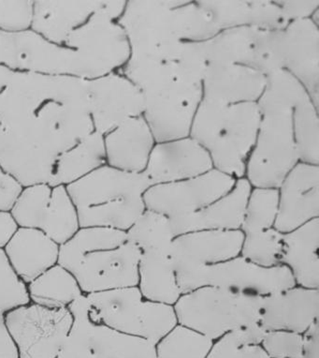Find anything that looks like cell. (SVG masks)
I'll list each match as a JSON object with an SVG mask.
<instances>
[{
    "mask_svg": "<svg viewBox=\"0 0 319 358\" xmlns=\"http://www.w3.org/2000/svg\"><path fill=\"white\" fill-rule=\"evenodd\" d=\"M0 167L23 188L50 184L59 157L94 131L87 80L13 71L0 92Z\"/></svg>",
    "mask_w": 319,
    "mask_h": 358,
    "instance_id": "6da1fadb",
    "label": "cell"
},
{
    "mask_svg": "<svg viewBox=\"0 0 319 358\" xmlns=\"http://www.w3.org/2000/svg\"><path fill=\"white\" fill-rule=\"evenodd\" d=\"M260 121L257 103L223 106L202 100L189 136L207 150L214 169L244 178Z\"/></svg>",
    "mask_w": 319,
    "mask_h": 358,
    "instance_id": "7a4b0ae2",
    "label": "cell"
},
{
    "mask_svg": "<svg viewBox=\"0 0 319 358\" xmlns=\"http://www.w3.org/2000/svg\"><path fill=\"white\" fill-rule=\"evenodd\" d=\"M261 299L216 286H203L181 294L173 308L179 324L214 341L233 330L258 324Z\"/></svg>",
    "mask_w": 319,
    "mask_h": 358,
    "instance_id": "3957f363",
    "label": "cell"
},
{
    "mask_svg": "<svg viewBox=\"0 0 319 358\" xmlns=\"http://www.w3.org/2000/svg\"><path fill=\"white\" fill-rule=\"evenodd\" d=\"M90 320L156 344L178 324L173 306L144 299L137 286L85 294Z\"/></svg>",
    "mask_w": 319,
    "mask_h": 358,
    "instance_id": "277c9868",
    "label": "cell"
},
{
    "mask_svg": "<svg viewBox=\"0 0 319 358\" xmlns=\"http://www.w3.org/2000/svg\"><path fill=\"white\" fill-rule=\"evenodd\" d=\"M0 65L13 71L85 80L103 76L81 52L51 43L32 29L20 32L0 30Z\"/></svg>",
    "mask_w": 319,
    "mask_h": 358,
    "instance_id": "5b68a950",
    "label": "cell"
},
{
    "mask_svg": "<svg viewBox=\"0 0 319 358\" xmlns=\"http://www.w3.org/2000/svg\"><path fill=\"white\" fill-rule=\"evenodd\" d=\"M181 294L203 286H216L237 293L265 296L296 285L287 266L263 267L241 255L216 264L176 272Z\"/></svg>",
    "mask_w": 319,
    "mask_h": 358,
    "instance_id": "8992f818",
    "label": "cell"
},
{
    "mask_svg": "<svg viewBox=\"0 0 319 358\" xmlns=\"http://www.w3.org/2000/svg\"><path fill=\"white\" fill-rule=\"evenodd\" d=\"M294 142L292 112L261 115L244 178L252 188L279 189L299 164Z\"/></svg>",
    "mask_w": 319,
    "mask_h": 358,
    "instance_id": "52a82bcc",
    "label": "cell"
},
{
    "mask_svg": "<svg viewBox=\"0 0 319 358\" xmlns=\"http://www.w3.org/2000/svg\"><path fill=\"white\" fill-rule=\"evenodd\" d=\"M4 316L19 358H57L73 324L68 308L49 310L32 303Z\"/></svg>",
    "mask_w": 319,
    "mask_h": 358,
    "instance_id": "ba28073f",
    "label": "cell"
},
{
    "mask_svg": "<svg viewBox=\"0 0 319 358\" xmlns=\"http://www.w3.org/2000/svg\"><path fill=\"white\" fill-rule=\"evenodd\" d=\"M144 117L156 143L189 136L195 114L202 101L200 83L175 80L145 93Z\"/></svg>",
    "mask_w": 319,
    "mask_h": 358,
    "instance_id": "9c48e42d",
    "label": "cell"
},
{
    "mask_svg": "<svg viewBox=\"0 0 319 358\" xmlns=\"http://www.w3.org/2000/svg\"><path fill=\"white\" fill-rule=\"evenodd\" d=\"M178 0L126 1L118 24L125 30L131 55L148 53L183 41Z\"/></svg>",
    "mask_w": 319,
    "mask_h": 358,
    "instance_id": "30bf717a",
    "label": "cell"
},
{
    "mask_svg": "<svg viewBox=\"0 0 319 358\" xmlns=\"http://www.w3.org/2000/svg\"><path fill=\"white\" fill-rule=\"evenodd\" d=\"M237 179L212 169L195 178L150 187L142 199L145 208L170 219L188 216L224 196Z\"/></svg>",
    "mask_w": 319,
    "mask_h": 358,
    "instance_id": "8fae6325",
    "label": "cell"
},
{
    "mask_svg": "<svg viewBox=\"0 0 319 358\" xmlns=\"http://www.w3.org/2000/svg\"><path fill=\"white\" fill-rule=\"evenodd\" d=\"M87 92L94 131L103 136L125 121L144 115L141 90L118 71L87 80Z\"/></svg>",
    "mask_w": 319,
    "mask_h": 358,
    "instance_id": "7c38bea8",
    "label": "cell"
},
{
    "mask_svg": "<svg viewBox=\"0 0 319 358\" xmlns=\"http://www.w3.org/2000/svg\"><path fill=\"white\" fill-rule=\"evenodd\" d=\"M141 250L126 241L114 249L84 256L71 273L84 294L135 287L139 282Z\"/></svg>",
    "mask_w": 319,
    "mask_h": 358,
    "instance_id": "4fadbf2b",
    "label": "cell"
},
{
    "mask_svg": "<svg viewBox=\"0 0 319 358\" xmlns=\"http://www.w3.org/2000/svg\"><path fill=\"white\" fill-rule=\"evenodd\" d=\"M151 187L142 173H129L104 164L66 187L77 212L142 197Z\"/></svg>",
    "mask_w": 319,
    "mask_h": 358,
    "instance_id": "5bb4252c",
    "label": "cell"
},
{
    "mask_svg": "<svg viewBox=\"0 0 319 358\" xmlns=\"http://www.w3.org/2000/svg\"><path fill=\"white\" fill-rule=\"evenodd\" d=\"M319 217V165L299 162L279 188L274 228L287 234Z\"/></svg>",
    "mask_w": 319,
    "mask_h": 358,
    "instance_id": "9a60e30c",
    "label": "cell"
},
{
    "mask_svg": "<svg viewBox=\"0 0 319 358\" xmlns=\"http://www.w3.org/2000/svg\"><path fill=\"white\" fill-rule=\"evenodd\" d=\"M212 169L207 150L188 136L156 143L142 173L152 187L195 178Z\"/></svg>",
    "mask_w": 319,
    "mask_h": 358,
    "instance_id": "2e32d148",
    "label": "cell"
},
{
    "mask_svg": "<svg viewBox=\"0 0 319 358\" xmlns=\"http://www.w3.org/2000/svg\"><path fill=\"white\" fill-rule=\"evenodd\" d=\"M241 230H202L176 236L170 255L175 271L216 264L240 255Z\"/></svg>",
    "mask_w": 319,
    "mask_h": 358,
    "instance_id": "e0dca14e",
    "label": "cell"
},
{
    "mask_svg": "<svg viewBox=\"0 0 319 358\" xmlns=\"http://www.w3.org/2000/svg\"><path fill=\"white\" fill-rule=\"evenodd\" d=\"M284 70L304 85L311 100L319 104V27L311 19L288 23L282 29Z\"/></svg>",
    "mask_w": 319,
    "mask_h": 358,
    "instance_id": "ac0fdd59",
    "label": "cell"
},
{
    "mask_svg": "<svg viewBox=\"0 0 319 358\" xmlns=\"http://www.w3.org/2000/svg\"><path fill=\"white\" fill-rule=\"evenodd\" d=\"M318 289L294 286L261 299L260 326L265 331L284 330L304 334L318 322Z\"/></svg>",
    "mask_w": 319,
    "mask_h": 358,
    "instance_id": "d6986e66",
    "label": "cell"
},
{
    "mask_svg": "<svg viewBox=\"0 0 319 358\" xmlns=\"http://www.w3.org/2000/svg\"><path fill=\"white\" fill-rule=\"evenodd\" d=\"M266 76L240 64L209 65L202 82V100L223 106L257 103Z\"/></svg>",
    "mask_w": 319,
    "mask_h": 358,
    "instance_id": "ffe728a7",
    "label": "cell"
},
{
    "mask_svg": "<svg viewBox=\"0 0 319 358\" xmlns=\"http://www.w3.org/2000/svg\"><path fill=\"white\" fill-rule=\"evenodd\" d=\"M252 187L246 178L237 179L224 196L188 216L170 219L175 236L202 230H240Z\"/></svg>",
    "mask_w": 319,
    "mask_h": 358,
    "instance_id": "44dd1931",
    "label": "cell"
},
{
    "mask_svg": "<svg viewBox=\"0 0 319 358\" xmlns=\"http://www.w3.org/2000/svg\"><path fill=\"white\" fill-rule=\"evenodd\" d=\"M142 115L125 121L104 136L106 164L129 173H144L156 145Z\"/></svg>",
    "mask_w": 319,
    "mask_h": 358,
    "instance_id": "7402d4cb",
    "label": "cell"
},
{
    "mask_svg": "<svg viewBox=\"0 0 319 358\" xmlns=\"http://www.w3.org/2000/svg\"><path fill=\"white\" fill-rule=\"evenodd\" d=\"M104 1H34L31 29L46 40L63 45L68 36L98 10Z\"/></svg>",
    "mask_w": 319,
    "mask_h": 358,
    "instance_id": "603a6c76",
    "label": "cell"
},
{
    "mask_svg": "<svg viewBox=\"0 0 319 358\" xmlns=\"http://www.w3.org/2000/svg\"><path fill=\"white\" fill-rule=\"evenodd\" d=\"M59 247L43 231L20 227L4 252L16 274L29 285L59 263Z\"/></svg>",
    "mask_w": 319,
    "mask_h": 358,
    "instance_id": "cb8c5ba5",
    "label": "cell"
},
{
    "mask_svg": "<svg viewBox=\"0 0 319 358\" xmlns=\"http://www.w3.org/2000/svg\"><path fill=\"white\" fill-rule=\"evenodd\" d=\"M319 217L283 235L280 264L287 266L296 285L319 287Z\"/></svg>",
    "mask_w": 319,
    "mask_h": 358,
    "instance_id": "d4e9b609",
    "label": "cell"
},
{
    "mask_svg": "<svg viewBox=\"0 0 319 358\" xmlns=\"http://www.w3.org/2000/svg\"><path fill=\"white\" fill-rule=\"evenodd\" d=\"M219 30L233 27L283 29L288 24L276 1H199Z\"/></svg>",
    "mask_w": 319,
    "mask_h": 358,
    "instance_id": "484cf974",
    "label": "cell"
},
{
    "mask_svg": "<svg viewBox=\"0 0 319 358\" xmlns=\"http://www.w3.org/2000/svg\"><path fill=\"white\" fill-rule=\"evenodd\" d=\"M140 292L144 299L173 306L181 296L170 252H142L139 262Z\"/></svg>",
    "mask_w": 319,
    "mask_h": 358,
    "instance_id": "4316f807",
    "label": "cell"
},
{
    "mask_svg": "<svg viewBox=\"0 0 319 358\" xmlns=\"http://www.w3.org/2000/svg\"><path fill=\"white\" fill-rule=\"evenodd\" d=\"M104 164V136L94 131L59 157L49 186L67 187Z\"/></svg>",
    "mask_w": 319,
    "mask_h": 358,
    "instance_id": "83f0119b",
    "label": "cell"
},
{
    "mask_svg": "<svg viewBox=\"0 0 319 358\" xmlns=\"http://www.w3.org/2000/svg\"><path fill=\"white\" fill-rule=\"evenodd\" d=\"M27 292L30 303L49 310L68 308L84 294L73 274L59 264L29 283Z\"/></svg>",
    "mask_w": 319,
    "mask_h": 358,
    "instance_id": "f1b7e54d",
    "label": "cell"
},
{
    "mask_svg": "<svg viewBox=\"0 0 319 358\" xmlns=\"http://www.w3.org/2000/svg\"><path fill=\"white\" fill-rule=\"evenodd\" d=\"M88 343L92 358H156V344L93 322Z\"/></svg>",
    "mask_w": 319,
    "mask_h": 358,
    "instance_id": "f546056e",
    "label": "cell"
},
{
    "mask_svg": "<svg viewBox=\"0 0 319 358\" xmlns=\"http://www.w3.org/2000/svg\"><path fill=\"white\" fill-rule=\"evenodd\" d=\"M258 29L247 27L223 29L214 37L202 41L208 66L240 64L249 67Z\"/></svg>",
    "mask_w": 319,
    "mask_h": 358,
    "instance_id": "4dcf8cb0",
    "label": "cell"
},
{
    "mask_svg": "<svg viewBox=\"0 0 319 358\" xmlns=\"http://www.w3.org/2000/svg\"><path fill=\"white\" fill-rule=\"evenodd\" d=\"M308 101L312 100L304 85L288 71L279 70L266 76L257 106L261 115H264L293 112L296 107Z\"/></svg>",
    "mask_w": 319,
    "mask_h": 358,
    "instance_id": "1f68e13d",
    "label": "cell"
},
{
    "mask_svg": "<svg viewBox=\"0 0 319 358\" xmlns=\"http://www.w3.org/2000/svg\"><path fill=\"white\" fill-rule=\"evenodd\" d=\"M126 241V232L106 227H82L59 247V264L71 272L84 256L114 249Z\"/></svg>",
    "mask_w": 319,
    "mask_h": 358,
    "instance_id": "d6a6232c",
    "label": "cell"
},
{
    "mask_svg": "<svg viewBox=\"0 0 319 358\" xmlns=\"http://www.w3.org/2000/svg\"><path fill=\"white\" fill-rule=\"evenodd\" d=\"M79 229L78 213L67 188L65 186L54 187L40 230L61 246Z\"/></svg>",
    "mask_w": 319,
    "mask_h": 358,
    "instance_id": "836d02e7",
    "label": "cell"
},
{
    "mask_svg": "<svg viewBox=\"0 0 319 358\" xmlns=\"http://www.w3.org/2000/svg\"><path fill=\"white\" fill-rule=\"evenodd\" d=\"M126 241L138 248L141 252H167L176 236L170 217L145 209L138 220L126 232Z\"/></svg>",
    "mask_w": 319,
    "mask_h": 358,
    "instance_id": "e575fe53",
    "label": "cell"
},
{
    "mask_svg": "<svg viewBox=\"0 0 319 358\" xmlns=\"http://www.w3.org/2000/svg\"><path fill=\"white\" fill-rule=\"evenodd\" d=\"M265 333L260 324L233 330L214 341L206 358H269L260 345Z\"/></svg>",
    "mask_w": 319,
    "mask_h": 358,
    "instance_id": "d590c367",
    "label": "cell"
},
{
    "mask_svg": "<svg viewBox=\"0 0 319 358\" xmlns=\"http://www.w3.org/2000/svg\"><path fill=\"white\" fill-rule=\"evenodd\" d=\"M292 131L299 162L319 165L318 108L312 101L293 110Z\"/></svg>",
    "mask_w": 319,
    "mask_h": 358,
    "instance_id": "8d00e7d4",
    "label": "cell"
},
{
    "mask_svg": "<svg viewBox=\"0 0 319 358\" xmlns=\"http://www.w3.org/2000/svg\"><path fill=\"white\" fill-rule=\"evenodd\" d=\"M214 341L181 324H176L156 344V358H206Z\"/></svg>",
    "mask_w": 319,
    "mask_h": 358,
    "instance_id": "74e56055",
    "label": "cell"
},
{
    "mask_svg": "<svg viewBox=\"0 0 319 358\" xmlns=\"http://www.w3.org/2000/svg\"><path fill=\"white\" fill-rule=\"evenodd\" d=\"M279 213V189L252 188L247 199L241 231L260 232L274 227Z\"/></svg>",
    "mask_w": 319,
    "mask_h": 358,
    "instance_id": "f35d334b",
    "label": "cell"
},
{
    "mask_svg": "<svg viewBox=\"0 0 319 358\" xmlns=\"http://www.w3.org/2000/svg\"><path fill=\"white\" fill-rule=\"evenodd\" d=\"M68 310L73 316V324L57 358H92L88 343V331L92 321L87 296L82 294L68 306Z\"/></svg>",
    "mask_w": 319,
    "mask_h": 358,
    "instance_id": "ab89813d",
    "label": "cell"
},
{
    "mask_svg": "<svg viewBox=\"0 0 319 358\" xmlns=\"http://www.w3.org/2000/svg\"><path fill=\"white\" fill-rule=\"evenodd\" d=\"M283 235L276 228L260 232L244 234L240 255L258 266H280L283 249Z\"/></svg>",
    "mask_w": 319,
    "mask_h": 358,
    "instance_id": "60d3db41",
    "label": "cell"
},
{
    "mask_svg": "<svg viewBox=\"0 0 319 358\" xmlns=\"http://www.w3.org/2000/svg\"><path fill=\"white\" fill-rule=\"evenodd\" d=\"M51 194L52 187L47 184L23 189L10 210L19 227L40 230Z\"/></svg>",
    "mask_w": 319,
    "mask_h": 358,
    "instance_id": "b9f144b4",
    "label": "cell"
},
{
    "mask_svg": "<svg viewBox=\"0 0 319 358\" xmlns=\"http://www.w3.org/2000/svg\"><path fill=\"white\" fill-rule=\"evenodd\" d=\"M249 67L269 76L284 70L282 53V29H258Z\"/></svg>",
    "mask_w": 319,
    "mask_h": 358,
    "instance_id": "7bdbcfd3",
    "label": "cell"
},
{
    "mask_svg": "<svg viewBox=\"0 0 319 358\" xmlns=\"http://www.w3.org/2000/svg\"><path fill=\"white\" fill-rule=\"evenodd\" d=\"M30 304L27 285L16 274L4 250L0 249V315Z\"/></svg>",
    "mask_w": 319,
    "mask_h": 358,
    "instance_id": "ee69618b",
    "label": "cell"
},
{
    "mask_svg": "<svg viewBox=\"0 0 319 358\" xmlns=\"http://www.w3.org/2000/svg\"><path fill=\"white\" fill-rule=\"evenodd\" d=\"M260 345L269 358H301L304 337L296 332L272 330L266 331Z\"/></svg>",
    "mask_w": 319,
    "mask_h": 358,
    "instance_id": "f6af8a7d",
    "label": "cell"
},
{
    "mask_svg": "<svg viewBox=\"0 0 319 358\" xmlns=\"http://www.w3.org/2000/svg\"><path fill=\"white\" fill-rule=\"evenodd\" d=\"M34 1H0V30L20 32L31 29Z\"/></svg>",
    "mask_w": 319,
    "mask_h": 358,
    "instance_id": "bcb514c9",
    "label": "cell"
},
{
    "mask_svg": "<svg viewBox=\"0 0 319 358\" xmlns=\"http://www.w3.org/2000/svg\"><path fill=\"white\" fill-rule=\"evenodd\" d=\"M281 10L283 17L288 23L310 19L313 13L319 9V0L309 1H276Z\"/></svg>",
    "mask_w": 319,
    "mask_h": 358,
    "instance_id": "7dc6e473",
    "label": "cell"
},
{
    "mask_svg": "<svg viewBox=\"0 0 319 358\" xmlns=\"http://www.w3.org/2000/svg\"><path fill=\"white\" fill-rule=\"evenodd\" d=\"M16 179L0 167V211H10L23 191Z\"/></svg>",
    "mask_w": 319,
    "mask_h": 358,
    "instance_id": "c3c4849f",
    "label": "cell"
},
{
    "mask_svg": "<svg viewBox=\"0 0 319 358\" xmlns=\"http://www.w3.org/2000/svg\"><path fill=\"white\" fill-rule=\"evenodd\" d=\"M0 358H19L17 345L8 329L5 316L0 315Z\"/></svg>",
    "mask_w": 319,
    "mask_h": 358,
    "instance_id": "681fc988",
    "label": "cell"
},
{
    "mask_svg": "<svg viewBox=\"0 0 319 358\" xmlns=\"http://www.w3.org/2000/svg\"><path fill=\"white\" fill-rule=\"evenodd\" d=\"M19 228L10 211H0V249L4 250Z\"/></svg>",
    "mask_w": 319,
    "mask_h": 358,
    "instance_id": "f907efd6",
    "label": "cell"
},
{
    "mask_svg": "<svg viewBox=\"0 0 319 358\" xmlns=\"http://www.w3.org/2000/svg\"><path fill=\"white\" fill-rule=\"evenodd\" d=\"M13 71L10 70L5 66L0 65V92L4 90L8 83H9L10 77H12Z\"/></svg>",
    "mask_w": 319,
    "mask_h": 358,
    "instance_id": "816d5d0a",
    "label": "cell"
},
{
    "mask_svg": "<svg viewBox=\"0 0 319 358\" xmlns=\"http://www.w3.org/2000/svg\"><path fill=\"white\" fill-rule=\"evenodd\" d=\"M2 132H3V126H2L1 122H0V136H1Z\"/></svg>",
    "mask_w": 319,
    "mask_h": 358,
    "instance_id": "f5cc1de1",
    "label": "cell"
}]
</instances>
